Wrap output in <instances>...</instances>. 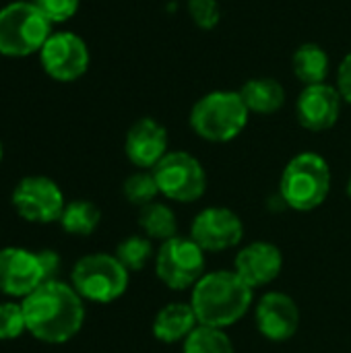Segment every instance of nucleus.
Instances as JSON below:
<instances>
[{
    "label": "nucleus",
    "mask_w": 351,
    "mask_h": 353,
    "mask_svg": "<svg viewBox=\"0 0 351 353\" xmlns=\"http://www.w3.org/2000/svg\"><path fill=\"white\" fill-rule=\"evenodd\" d=\"M27 333L48 345H62L85 325V300L70 283L52 279L21 300Z\"/></svg>",
    "instance_id": "f257e3e1"
},
{
    "label": "nucleus",
    "mask_w": 351,
    "mask_h": 353,
    "mask_svg": "<svg viewBox=\"0 0 351 353\" xmlns=\"http://www.w3.org/2000/svg\"><path fill=\"white\" fill-rule=\"evenodd\" d=\"M190 306L199 325L228 329L240 323L252 306V288L236 271H211L192 288Z\"/></svg>",
    "instance_id": "f03ea898"
},
{
    "label": "nucleus",
    "mask_w": 351,
    "mask_h": 353,
    "mask_svg": "<svg viewBox=\"0 0 351 353\" xmlns=\"http://www.w3.org/2000/svg\"><path fill=\"white\" fill-rule=\"evenodd\" d=\"M279 192L283 203L300 213L319 209L331 192V168L327 159L314 151L292 157L281 174Z\"/></svg>",
    "instance_id": "7ed1b4c3"
},
{
    "label": "nucleus",
    "mask_w": 351,
    "mask_h": 353,
    "mask_svg": "<svg viewBox=\"0 0 351 353\" xmlns=\"http://www.w3.org/2000/svg\"><path fill=\"white\" fill-rule=\"evenodd\" d=\"M248 108L240 91H211L190 110V128L209 143H230L248 124Z\"/></svg>",
    "instance_id": "20e7f679"
},
{
    "label": "nucleus",
    "mask_w": 351,
    "mask_h": 353,
    "mask_svg": "<svg viewBox=\"0 0 351 353\" xmlns=\"http://www.w3.org/2000/svg\"><path fill=\"white\" fill-rule=\"evenodd\" d=\"M50 19L27 0H17L0 8V54L25 58L39 54L52 35Z\"/></svg>",
    "instance_id": "39448f33"
},
{
    "label": "nucleus",
    "mask_w": 351,
    "mask_h": 353,
    "mask_svg": "<svg viewBox=\"0 0 351 353\" xmlns=\"http://www.w3.org/2000/svg\"><path fill=\"white\" fill-rule=\"evenodd\" d=\"M130 273L116 254L93 252L81 256L70 271V285L85 302L112 304L128 290Z\"/></svg>",
    "instance_id": "423d86ee"
},
{
    "label": "nucleus",
    "mask_w": 351,
    "mask_h": 353,
    "mask_svg": "<svg viewBox=\"0 0 351 353\" xmlns=\"http://www.w3.org/2000/svg\"><path fill=\"white\" fill-rule=\"evenodd\" d=\"M155 273L174 292L192 290L205 275V250L190 236L161 242L155 254Z\"/></svg>",
    "instance_id": "0eeeda50"
},
{
    "label": "nucleus",
    "mask_w": 351,
    "mask_h": 353,
    "mask_svg": "<svg viewBox=\"0 0 351 353\" xmlns=\"http://www.w3.org/2000/svg\"><path fill=\"white\" fill-rule=\"evenodd\" d=\"M161 196L176 203H194L207 190L203 163L186 151H170L153 170Z\"/></svg>",
    "instance_id": "6e6552de"
},
{
    "label": "nucleus",
    "mask_w": 351,
    "mask_h": 353,
    "mask_svg": "<svg viewBox=\"0 0 351 353\" xmlns=\"http://www.w3.org/2000/svg\"><path fill=\"white\" fill-rule=\"evenodd\" d=\"M10 203L19 217L29 223H54L66 207L60 186L48 176H27L17 182Z\"/></svg>",
    "instance_id": "1a4fd4ad"
},
{
    "label": "nucleus",
    "mask_w": 351,
    "mask_h": 353,
    "mask_svg": "<svg viewBox=\"0 0 351 353\" xmlns=\"http://www.w3.org/2000/svg\"><path fill=\"white\" fill-rule=\"evenodd\" d=\"M43 72L58 83H72L81 79L91 62L85 39L72 31H54L39 50Z\"/></svg>",
    "instance_id": "9d476101"
},
{
    "label": "nucleus",
    "mask_w": 351,
    "mask_h": 353,
    "mask_svg": "<svg viewBox=\"0 0 351 353\" xmlns=\"http://www.w3.org/2000/svg\"><path fill=\"white\" fill-rule=\"evenodd\" d=\"M190 238L205 252H223L242 242L244 223L228 207H207L192 219Z\"/></svg>",
    "instance_id": "9b49d317"
},
{
    "label": "nucleus",
    "mask_w": 351,
    "mask_h": 353,
    "mask_svg": "<svg viewBox=\"0 0 351 353\" xmlns=\"http://www.w3.org/2000/svg\"><path fill=\"white\" fill-rule=\"evenodd\" d=\"M41 283L46 275L37 252L21 246L0 248V294L25 300Z\"/></svg>",
    "instance_id": "f8f14e48"
},
{
    "label": "nucleus",
    "mask_w": 351,
    "mask_h": 353,
    "mask_svg": "<svg viewBox=\"0 0 351 353\" xmlns=\"http://www.w3.org/2000/svg\"><path fill=\"white\" fill-rule=\"evenodd\" d=\"M259 333L273 343L290 341L300 329V308L296 300L283 292L265 294L254 310Z\"/></svg>",
    "instance_id": "ddd939ff"
},
{
    "label": "nucleus",
    "mask_w": 351,
    "mask_h": 353,
    "mask_svg": "<svg viewBox=\"0 0 351 353\" xmlns=\"http://www.w3.org/2000/svg\"><path fill=\"white\" fill-rule=\"evenodd\" d=\"M343 97L337 87L329 83L308 85L296 101V116L300 126L310 132H325L333 128L341 116Z\"/></svg>",
    "instance_id": "4468645a"
},
{
    "label": "nucleus",
    "mask_w": 351,
    "mask_h": 353,
    "mask_svg": "<svg viewBox=\"0 0 351 353\" xmlns=\"http://www.w3.org/2000/svg\"><path fill=\"white\" fill-rule=\"evenodd\" d=\"M168 145L170 137L166 126L153 118H141L126 132L124 153L134 168L153 170L170 153Z\"/></svg>",
    "instance_id": "2eb2a0df"
},
{
    "label": "nucleus",
    "mask_w": 351,
    "mask_h": 353,
    "mask_svg": "<svg viewBox=\"0 0 351 353\" xmlns=\"http://www.w3.org/2000/svg\"><path fill=\"white\" fill-rule=\"evenodd\" d=\"M281 269H283L281 250L275 244L263 240L244 246L234 261V271L252 290L273 283L281 275Z\"/></svg>",
    "instance_id": "dca6fc26"
},
{
    "label": "nucleus",
    "mask_w": 351,
    "mask_h": 353,
    "mask_svg": "<svg viewBox=\"0 0 351 353\" xmlns=\"http://www.w3.org/2000/svg\"><path fill=\"white\" fill-rule=\"evenodd\" d=\"M199 327V319L188 304L184 302H172L166 304L153 319V337L161 343L174 345V343H184L190 333Z\"/></svg>",
    "instance_id": "f3484780"
},
{
    "label": "nucleus",
    "mask_w": 351,
    "mask_h": 353,
    "mask_svg": "<svg viewBox=\"0 0 351 353\" xmlns=\"http://www.w3.org/2000/svg\"><path fill=\"white\" fill-rule=\"evenodd\" d=\"M240 95L252 114L269 116L283 108L285 103V89L273 77H257L242 85Z\"/></svg>",
    "instance_id": "a211bd4d"
},
{
    "label": "nucleus",
    "mask_w": 351,
    "mask_h": 353,
    "mask_svg": "<svg viewBox=\"0 0 351 353\" xmlns=\"http://www.w3.org/2000/svg\"><path fill=\"white\" fill-rule=\"evenodd\" d=\"M292 70L304 87L321 85L329 77V54L319 43H302L292 56Z\"/></svg>",
    "instance_id": "6ab92c4d"
},
{
    "label": "nucleus",
    "mask_w": 351,
    "mask_h": 353,
    "mask_svg": "<svg viewBox=\"0 0 351 353\" xmlns=\"http://www.w3.org/2000/svg\"><path fill=\"white\" fill-rule=\"evenodd\" d=\"M139 225L149 240L168 242L178 236V217L166 203H151L139 211Z\"/></svg>",
    "instance_id": "aec40b11"
},
{
    "label": "nucleus",
    "mask_w": 351,
    "mask_h": 353,
    "mask_svg": "<svg viewBox=\"0 0 351 353\" xmlns=\"http://www.w3.org/2000/svg\"><path fill=\"white\" fill-rule=\"evenodd\" d=\"M99 221H101V211L97 209L95 203L70 201L66 203L58 223L70 236H91L99 228Z\"/></svg>",
    "instance_id": "412c9836"
},
{
    "label": "nucleus",
    "mask_w": 351,
    "mask_h": 353,
    "mask_svg": "<svg viewBox=\"0 0 351 353\" xmlns=\"http://www.w3.org/2000/svg\"><path fill=\"white\" fill-rule=\"evenodd\" d=\"M184 353H236L225 329L199 325L184 341Z\"/></svg>",
    "instance_id": "4be33fe9"
},
{
    "label": "nucleus",
    "mask_w": 351,
    "mask_h": 353,
    "mask_svg": "<svg viewBox=\"0 0 351 353\" xmlns=\"http://www.w3.org/2000/svg\"><path fill=\"white\" fill-rule=\"evenodd\" d=\"M116 259L128 269V273H139L143 271L149 261L155 256L153 254V240H149L145 234H134L124 238L116 246Z\"/></svg>",
    "instance_id": "5701e85b"
},
{
    "label": "nucleus",
    "mask_w": 351,
    "mask_h": 353,
    "mask_svg": "<svg viewBox=\"0 0 351 353\" xmlns=\"http://www.w3.org/2000/svg\"><path fill=\"white\" fill-rule=\"evenodd\" d=\"M122 192H124V199L130 205L139 207V209L155 203V199L161 194L159 192V186H157V180H155V176H153L151 170H141V172L130 174L124 180Z\"/></svg>",
    "instance_id": "b1692460"
},
{
    "label": "nucleus",
    "mask_w": 351,
    "mask_h": 353,
    "mask_svg": "<svg viewBox=\"0 0 351 353\" xmlns=\"http://www.w3.org/2000/svg\"><path fill=\"white\" fill-rule=\"evenodd\" d=\"M27 331L23 304L14 300L0 302V341H14Z\"/></svg>",
    "instance_id": "393cba45"
},
{
    "label": "nucleus",
    "mask_w": 351,
    "mask_h": 353,
    "mask_svg": "<svg viewBox=\"0 0 351 353\" xmlns=\"http://www.w3.org/2000/svg\"><path fill=\"white\" fill-rule=\"evenodd\" d=\"M186 6H188V14L192 23L199 29L211 31L213 27H217L221 19V6L217 0H188Z\"/></svg>",
    "instance_id": "a878e982"
},
{
    "label": "nucleus",
    "mask_w": 351,
    "mask_h": 353,
    "mask_svg": "<svg viewBox=\"0 0 351 353\" xmlns=\"http://www.w3.org/2000/svg\"><path fill=\"white\" fill-rule=\"evenodd\" d=\"M31 2L50 19L52 25L70 21L81 6V0H31Z\"/></svg>",
    "instance_id": "bb28decb"
},
{
    "label": "nucleus",
    "mask_w": 351,
    "mask_h": 353,
    "mask_svg": "<svg viewBox=\"0 0 351 353\" xmlns=\"http://www.w3.org/2000/svg\"><path fill=\"white\" fill-rule=\"evenodd\" d=\"M37 256H39V263H41V269H43L46 281L56 279V275H58V271H60V267H62L60 254H58L56 250L43 248V250H37Z\"/></svg>",
    "instance_id": "cd10ccee"
},
{
    "label": "nucleus",
    "mask_w": 351,
    "mask_h": 353,
    "mask_svg": "<svg viewBox=\"0 0 351 353\" xmlns=\"http://www.w3.org/2000/svg\"><path fill=\"white\" fill-rule=\"evenodd\" d=\"M337 91L341 93L343 101L351 105V52L341 60L337 68Z\"/></svg>",
    "instance_id": "c85d7f7f"
},
{
    "label": "nucleus",
    "mask_w": 351,
    "mask_h": 353,
    "mask_svg": "<svg viewBox=\"0 0 351 353\" xmlns=\"http://www.w3.org/2000/svg\"><path fill=\"white\" fill-rule=\"evenodd\" d=\"M348 196H350V201H351V178H350V182H348Z\"/></svg>",
    "instance_id": "c756f323"
},
{
    "label": "nucleus",
    "mask_w": 351,
    "mask_h": 353,
    "mask_svg": "<svg viewBox=\"0 0 351 353\" xmlns=\"http://www.w3.org/2000/svg\"><path fill=\"white\" fill-rule=\"evenodd\" d=\"M2 155H4V149H2V143H0V161H2Z\"/></svg>",
    "instance_id": "7c9ffc66"
}]
</instances>
